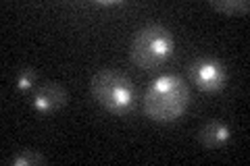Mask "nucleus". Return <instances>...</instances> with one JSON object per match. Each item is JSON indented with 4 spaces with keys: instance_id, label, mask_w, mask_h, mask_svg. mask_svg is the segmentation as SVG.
<instances>
[{
    "instance_id": "9",
    "label": "nucleus",
    "mask_w": 250,
    "mask_h": 166,
    "mask_svg": "<svg viewBox=\"0 0 250 166\" xmlns=\"http://www.w3.org/2000/svg\"><path fill=\"white\" fill-rule=\"evenodd\" d=\"M36 81H38L36 71L31 69V67H25V69H21L19 73H17L15 85H17V90H19V92H29V90L36 85Z\"/></svg>"
},
{
    "instance_id": "3",
    "label": "nucleus",
    "mask_w": 250,
    "mask_h": 166,
    "mask_svg": "<svg viewBox=\"0 0 250 166\" xmlns=\"http://www.w3.org/2000/svg\"><path fill=\"white\" fill-rule=\"evenodd\" d=\"M175 52L173 34L161 23H148L134 34L129 46V58L138 69L154 71L167 65Z\"/></svg>"
},
{
    "instance_id": "1",
    "label": "nucleus",
    "mask_w": 250,
    "mask_h": 166,
    "mask_svg": "<svg viewBox=\"0 0 250 166\" xmlns=\"http://www.w3.org/2000/svg\"><path fill=\"white\" fill-rule=\"evenodd\" d=\"M190 106V85L184 77L167 73L148 85L142 98L144 114L156 123H173Z\"/></svg>"
},
{
    "instance_id": "8",
    "label": "nucleus",
    "mask_w": 250,
    "mask_h": 166,
    "mask_svg": "<svg viewBox=\"0 0 250 166\" xmlns=\"http://www.w3.org/2000/svg\"><path fill=\"white\" fill-rule=\"evenodd\" d=\"M11 166H40V164H46V156L36 152V149H21L19 154H15L11 160H9Z\"/></svg>"
},
{
    "instance_id": "2",
    "label": "nucleus",
    "mask_w": 250,
    "mask_h": 166,
    "mask_svg": "<svg viewBox=\"0 0 250 166\" xmlns=\"http://www.w3.org/2000/svg\"><path fill=\"white\" fill-rule=\"evenodd\" d=\"M90 93L98 106L115 116H127L138 100L131 79L117 69H100L90 79Z\"/></svg>"
},
{
    "instance_id": "7",
    "label": "nucleus",
    "mask_w": 250,
    "mask_h": 166,
    "mask_svg": "<svg viewBox=\"0 0 250 166\" xmlns=\"http://www.w3.org/2000/svg\"><path fill=\"white\" fill-rule=\"evenodd\" d=\"M210 6L217 13H223L225 17H233V15H248L250 2L248 0H213Z\"/></svg>"
},
{
    "instance_id": "4",
    "label": "nucleus",
    "mask_w": 250,
    "mask_h": 166,
    "mask_svg": "<svg viewBox=\"0 0 250 166\" xmlns=\"http://www.w3.org/2000/svg\"><path fill=\"white\" fill-rule=\"evenodd\" d=\"M188 75H190L194 88L207 93L221 92L228 85V69H225L221 60L213 56H200L194 62H190Z\"/></svg>"
},
{
    "instance_id": "6",
    "label": "nucleus",
    "mask_w": 250,
    "mask_h": 166,
    "mask_svg": "<svg viewBox=\"0 0 250 166\" xmlns=\"http://www.w3.org/2000/svg\"><path fill=\"white\" fill-rule=\"evenodd\" d=\"M198 139L207 149H221L223 146L229 144L231 129H229V125L223 121H208L200 127Z\"/></svg>"
},
{
    "instance_id": "5",
    "label": "nucleus",
    "mask_w": 250,
    "mask_h": 166,
    "mask_svg": "<svg viewBox=\"0 0 250 166\" xmlns=\"http://www.w3.org/2000/svg\"><path fill=\"white\" fill-rule=\"evenodd\" d=\"M67 90L62 88L57 81H44L40 88L34 92V98H31V104L40 114H52L57 110L67 106Z\"/></svg>"
}]
</instances>
